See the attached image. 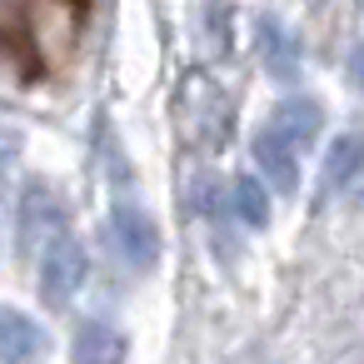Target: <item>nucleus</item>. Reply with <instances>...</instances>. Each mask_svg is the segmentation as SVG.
<instances>
[{"label": "nucleus", "mask_w": 364, "mask_h": 364, "mask_svg": "<svg viewBox=\"0 0 364 364\" xmlns=\"http://www.w3.org/2000/svg\"><path fill=\"white\" fill-rule=\"evenodd\" d=\"M85 274H90V259H85V245L75 235H55L41 250V294L50 304H70L80 294Z\"/></svg>", "instance_id": "1"}, {"label": "nucleus", "mask_w": 364, "mask_h": 364, "mask_svg": "<svg viewBox=\"0 0 364 364\" xmlns=\"http://www.w3.org/2000/svg\"><path fill=\"white\" fill-rule=\"evenodd\" d=\"M110 240H115V255L130 269H155V259H160V230H155V220L145 210L120 205L115 220H110Z\"/></svg>", "instance_id": "2"}, {"label": "nucleus", "mask_w": 364, "mask_h": 364, "mask_svg": "<svg viewBox=\"0 0 364 364\" xmlns=\"http://www.w3.org/2000/svg\"><path fill=\"white\" fill-rule=\"evenodd\" d=\"M41 354L46 329L21 309H0V364H41Z\"/></svg>", "instance_id": "3"}, {"label": "nucleus", "mask_w": 364, "mask_h": 364, "mask_svg": "<svg viewBox=\"0 0 364 364\" xmlns=\"http://www.w3.org/2000/svg\"><path fill=\"white\" fill-rule=\"evenodd\" d=\"M255 160H259V170L269 175V185H274L279 195H289V190L299 185V150H294L279 130H264V135L255 140Z\"/></svg>", "instance_id": "4"}, {"label": "nucleus", "mask_w": 364, "mask_h": 364, "mask_svg": "<svg viewBox=\"0 0 364 364\" xmlns=\"http://www.w3.org/2000/svg\"><path fill=\"white\" fill-rule=\"evenodd\" d=\"M21 235H26V245L41 240V250H46L55 235H65V230H60V205H55L50 190H41V185L26 190V205H21Z\"/></svg>", "instance_id": "5"}, {"label": "nucleus", "mask_w": 364, "mask_h": 364, "mask_svg": "<svg viewBox=\"0 0 364 364\" xmlns=\"http://www.w3.org/2000/svg\"><path fill=\"white\" fill-rule=\"evenodd\" d=\"M70 359L75 364H125V339L100 324V319H85L75 329V344H70Z\"/></svg>", "instance_id": "6"}, {"label": "nucleus", "mask_w": 364, "mask_h": 364, "mask_svg": "<svg viewBox=\"0 0 364 364\" xmlns=\"http://www.w3.org/2000/svg\"><path fill=\"white\" fill-rule=\"evenodd\" d=\"M319 120H324V115H319L314 100H284V105L274 110V125H269V130H279L294 150H309V145L319 140Z\"/></svg>", "instance_id": "7"}, {"label": "nucleus", "mask_w": 364, "mask_h": 364, "mask_svg": "<svg viewBox=\"0 0 364 364\" xmlns=\"http://www.w3.org/2000/svg\"><path fill=\"white\" fill-rule=\"evenodd\" d=\"M359 165H364V140H359V135L334 140V145H329V155H324V185H329V190L349 185V180L359 175Z\"/></svg>", "instance_id": "8"}, {"label": "nucleus", "mask_w": 364, "mask_h": 364, "mask_svg": "<svg viewBox=\"0 0 364 364\" xmlns=\"http://www.w3.org/2000/svg\"><path fill=\"white\" fill-rule=\"evenodd\" d=\"M230 205H235V215H240L245 225H255V230L269 220V195H264V185H259L255 175H240V180H235Z\"/></svg>", "instance_id": "9"}, {"label": "nucleus", "mask_w": 364, "mask_h": 364, "mask_svg": "<svg viewBox=\"0 0 364 364\" xmlns=\"http://www.w3.org/2000/svg\"><path fill=\"white\" fill-rule=\"evenodd\" d=\"M354 85H359V90H364V46H359V50H354Z\"/></svg>", "instance_id": "10"}]
</instances>
